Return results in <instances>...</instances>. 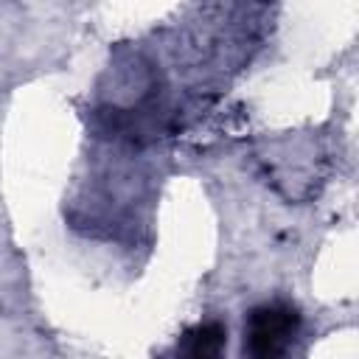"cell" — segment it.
Masks as SVG:
<instances>
[{"label": "cell", "mask_w": 359, "mask_h": 359, "mask_svg": "<svg viewBox=\"0 0 359 359\" xmlns=\"http://www.w3.org/2000/svg\"><path fill=\"white\" fill-rule=\"evenodd\" d=\"M297 311L289 306H261L250 317L247 348L258 359H272L286 351L292 334L297 331Z\"/></svg>", "instance_id": "cell-1"}, {"label": "cell", "mask_w": 359, "mask_h": 359, "mask_svg": "<svg viewBox=\"0 0 359 359\" xmlns=\"http://www.w3.org/2000/svg\"><path fill=\"white\" fill-rule=\"evenodd\" d=\"M227 342V331L219 323H202L185 334V353L194 359H208L216 356Z\"/></svg>", "instance_id": "cell-2"}]
</instances>
